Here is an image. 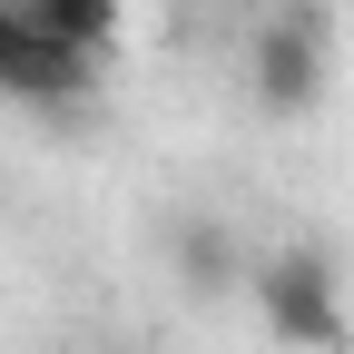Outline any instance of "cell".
Listing matches in <instances>:
<instances>
[{
    "instance_id": "5",
    "label": "cell",
    "mask_w": 354,
    "mask_h": 354,
    "mask_svg": "<svg viewBox=\"0 0 354 354\" xmlns=\"http://www.w3.org/2000/svg\"><path fill=\"white\" fill-rule=\"evenodd\" d=\"M118 0H10V30L30 39H50V50H79V59H99L109 39H118Z\"/></svg>"
},
{
    "instance_id": "6",
    "label": "cell",
    "mask_w": 354,
    "mask_h": 354,
    "mask_svg": "<svg viewBox=\"0 0 354 354\" xmlns=\"http://www.w3.org/2000/svg\"><path fill=\"white\" fill-rule=\"evenodd\" d=\"M0 30H10V0H0Z\"/></svg>"
},
{
    "instance_id": "3",
    "label": "cell",
    "mask_w": 354,
    "mask_h": 354,
    "mask_svg": "<svg viewBox=\"0 0 354 354\" xmlns=\"http://www.w3.org/2000/svg\"><path fill=\"white\" fill-rule=\"evenodd\" d=\"M88 79H99V59L50 50V39H30V30H0V88H10V99L69 109V99H88Z\"/></svg>"
},
{
    "instance_id": "1",
    "label": "cell",
    "mask_w": 354,
    "mask_h": 354,
    "mask_svg": "<svg viewBox=\"0 0 354 354\" xmlns=\"http://www.w3.org/2000/svg\"><path fill=\"white\" fill-rule=\"evenodd\" d=\"M246 286H256V315H266L276 344H295V354H354V305H344V276H335L325 246L256 256Z\"/></svg>"
},
{
    "instance_id": "2",
    "label": "cell",
    "mask_w": 354,
    "mask_h": 354,
    "mask_svg": "<svg viewBox=\"0 0 354 354\" xmlns=\"http://www.w3.org/2000/svg\"><path fill=\"white\" fill-rule=\"evenodd\" d=\"M325 69H335V39H325V10L315 0H286L276 20L246 30V99L266 118H305L325 99Z\"/></svg>"
},
{
    "instance_id": "4",
    "label": "cell",
    "mask_w": 354,
    "mask_h": 354,
    "mask_svg": "<svg viewBox=\"0 0 354 354\" xmlns=\"http://www.w3.org/2000/svg\"><path fill=\"white\" fill-rule=\"evenodd\" d=\"M167 266L187 295H227V286H246V236L227 216H167Z\"/></svg>"
}]
</instances>
